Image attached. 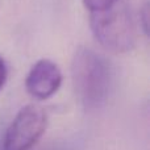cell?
<instances>
[{"mask_svg": "<svg viewBox=\"0 0 150 150\" xmlns=\"http://www.w3.org/2000/svg\"><path fill=\"white\" fill-rule=\"evenodd\" d=\"M62 71L52 59L42 58L30 67L25 78L26 92L36 100H47L62 84Z\"/></svg>", "mask_w": 150, "mask_h": 150, "instance_id": "4", "label": "cell"}, {"mask_svg": "<svg viewBox=\"0 0 150 150\" xmlns=\"http://www.w3.org/2000/svg\"><path fill=\"white\" fill-rule=\"evenodd\" d=\"M73 87L79 103L87 111L105 104L112 88V67L101 54L86 46L75 50L71 61Z\"/></svg>", "mask_w": 150, "mask_h": 150, "instance_id": "1", "label": "cell"}, {"mask_svg": "<svg viewBox=\"0 0 150 150\" xmlns=\"http://www.w3.org/2000/svg\"><path fill=\"white\" fill-rule=\"evenodd\" d=\"M140 26L142 28L144 33L148 34L149 32V5L145 3L142 9L140 11Z\"/></svg>", "mask_w": 150, "mask_h": 150, "instance_id": "6", "label": "cell"}, {"mask_svg": "<svg viewBox=\"0 0 150 150\" xmlns=\"http://www.w3.org/2000/svg\"><path fill=\"white\" fill-rule=\"evenodd\" d=\"M47 113L37 104H28L16 113L5 129L1 150H30L47 129Z\"/></svg>", "mask_w": 150, "mask_h": 150, "instance_id": "3", "label": "cell"}, {"mask_svg": "<svg viewBox=\"0 0 150 150\" xmlns=\"http://www.w3.org/2000/svg\"><path fill=\"white\" fill-rule=\"evenodd\" d=\"M88 17L91 33L104 50L124 54L134 47L137 32L130 0H115L88 12Z\"/></svg>", "mask_w": 150, "mask_h": 150, "instance_id": "2", "label": "cell"}, {"mask_svg": "<svg viewBox=\"0 0 150 150\" xmlns=\"http://www.w3.org/2000/svg\"><path fill=\"white\" fill-rule=\"evenodd\" d=\"M112 1H115V0H82L83 7L86 8L87 12H91V11H95V9H98V8H101Z\"/></svg>", "mask_w": 150, "mask_h": 150, "instance_id": "5", "label": "cell"}, {"mask_svg": "<svg viewBox=\"0 0 150 150\" xmlns=\"http://www.w3.org/2000/svg\"><path fill=\"white\" fill-rule=\"evenodd\" d=\"M7 76H8V69L5 65L4 59L0 57V90L4 87L5 82H7Z\"/></svg>", "mask_w": 150, "mask_h": 150, "instance_id": "7", "label": "cell"}]
</instances>
